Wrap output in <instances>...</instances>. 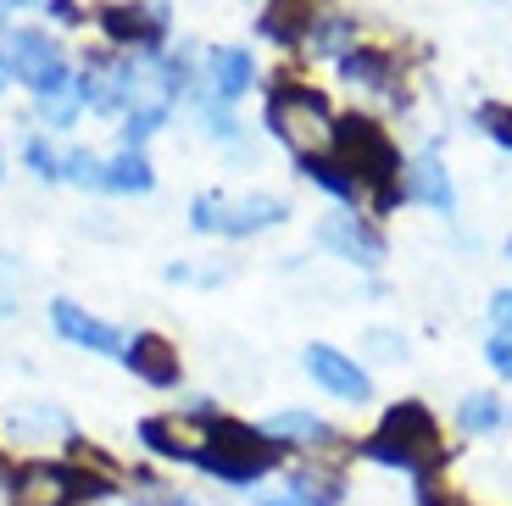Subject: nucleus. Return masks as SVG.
<instances>
[{"label":"nucleus","mask_w":512,"mask_h":506,"mask_svg":"<svg viewBox=\"0 0 512 506\" xmlns=\"http://www.w3.org/2000/svg\"><path fill=\"white\" fill-rule=\"evenodd\" d=\"M334 167L351 178L362 190V201H368V212H396L401 201H407V184H401V151L390 145V134H384L373 117H340L334 123Z\"/></svg>","instance_id":"obj_1"},{"label":"nucleus","mask_w":512,"mask_h":506,"mask_svg":"<svg viewBox=\"0 0 512 506\" xmlns=\"http://www.w3.org/2000/svg\"><path fill=\"white\" fill-rule=\"evenodd\" d=\"M357 456L384 462V468H396V473H412V479H429L446 462V440H440V423L423 401H396L384 412L379 429L357 445Z\"/></svg>","instance_id":"obj_2"},{"label":"nucleus","mask_w":512,"mask_h":506,"mask_svg":"<svg viewBox=\"0 0 512 506\" xmlns=\"http://www.w3.org/2000/svg\"><path fill=\"white\" fill-rule=\"evenodd\" d=\"M279 456H284L279 440H268L262 429H251V423H240V418L212 412V418H206V445L195 451V468H201L206 479L245 490V484H256Z\"/></svg>","instance_id":"obj_3"},{"label":"nucleus","mask_w":512,"mask_h":506,"mask_svg":"<svg viewBox=\"0 0 512 506\" xmlns=\"http://www.w3.org/2000/svg\"><path fill=\"white\" fill-rule=\"evenodd\" d=\"M268 128L290 145L295 156H323L334 151V112L318 89L295 84V78H273L268 89Z\"/></svg>","instance_id":"obj_4"},{"label":"nucleus","mask_w":512,"mask_h":506,"mask_svg":"<svg viewBox=\"0 0 512 506\" xmlns=\"http://www.w3.org/2000/svg\"><path fill=\"white\" fill-rule=\"evenodd\" d=\"M106 495H112V484L78 462H28L12 473V506H90Z\"/></svg>","instance_id":"obj_5"},{"label":"nucleus","mask_w":512,"mask_h":506,"mask_svg":"<svg viewBox=\"0 0 512 506\" xmlns=\"http://www.w3.org/2000/svg\"><path fill=\"white\" fill-rule=\"evenodd\" d=\"M6 62H12V73L34 89V101H62V95H73V73H67L62 39H51L45 28H17L12 45H6Z\"/></svg>","instance_id":"obj_6"},{"label":"nucleus","mask_w":512,"mask_h":506,"mask_svg":"<svg viewBox=\"0 0 512 506\" xmlns=\"http://www.w3.org/2000/svg\"><path fill=\"white\" fill-rule=\"evenodd\" d=\"M290 201L284 195H251V201H223V195H195L190 201V228L195 234H223V240H245V234H262V228L284 223Z\"/></svg>","instance_id":"obj_7"},{"label":"nucleus","mask_w":512,"mask_h":506,"mask_svg":"<svg viewBox=\"0 0 512 506\" xmlns=\"http://www.w3.org/2000/svg\"><path fill=\"white\" fill-rule=\"evenodd\" d=\"M167 6L162 0H151V6H128V0H112V6H101V34L112 39V45H123V51H140V56H156L167 39Z\"/></svg>","instance_id":"obj_8"},{"label":"nucleus","mask_w":512,"mask_h":506,"mask_svg":"<svg viewBox=\"0 0 512 506\" xmlns=\"http://www.w3.org/2000/svg\"><path fill=\"white\" fill-rule=\"evenodd\" d=\"M51 323H56V334H62L67 345H78V351H95V356H123V345H128L117 323L84 312L78 301H51Z\"/></svg>","instance_id":"obj_9"},{"label":"nucleus","mask_w":512,"mask_h":506,"mask_svg":"<svg viewBox=\"0 0 512 506\" xmlns=\"http://www.w3.org/2000/svg\"><path fill=\"white\" fill-rule=\"evenodd\" d=\"M307 373H312V384L318 390H329V395H340V401H368L373 395V384H368V373H362L357 362H351L346 351H334V345H307Z\"/></svg>","instance_id":"obj_10"},{"label":"nucleus","mask_w":512,"mask_h":506,"mask_svg":"<svg viewBox=\"0 0 512 506\" xmlns=\"http://www.w3.org/2000/svg\"><path fill=\"white\" fill-rule=\"evenodd\" d=\"M123 367L140 384H151V390H173V384H179V351H173V340H162V334H134V340L123 345Z\"/></svg>","instance_id":"obj_11"},{"label":"nucleus","mask_w":512,"mask_h":506,"mask_svg":"<svg viewBox=\"0 0 512 506\" xmlns=\"http://www.w3.org/2000/svg\"><path fill=\"white\" fill-rule=\"evenodd\" d=\"M318 245L340 251L346 262H357V267H379L384 262L379 228H368L362 217H323V223H318Z\"/></svg>","instance_id":"obj_12"},{"label":"nucleus","mask_w":512,"mask_h":506,"mask_svg":"<svg viewBox=\"0 0 512 506\" xmlns=\"http://www.w3.org/2000/svg\"><path fill=\"white\" fill-rule=\"evenodd\" d=\"M6 434H12L17 445H39L45 434H56V440H73V418H67L62 406L51 401H23V406H6Z\"/></svg>","instance_id":"obj_13"},{"label":"nucleus","mask_w":512,"mask_h":506,"mask_svg":"<svg viewBox=\"0 0 512 506\" xmlns=\"http://www.w3.org/2000/svg\"><path fill=\"white\" fill-rule=\"evenodd\" d=\"M206 84H212V101H240L245 89L256 84V56L240 51V45H218L206 51Z\"/></svg>","instance_id":"obj_14"},{"label":"nucleus","mask_w":512,"mask_h":506,"mask_svg":"<svg viewBox=\"0 0 512 506\" xmlns=\"http://www.w3.org/2000/svg\"><path fill=\"white\" fill-rule=\"evenodd\" d=\"M401 184H407V201H423V206H435V212H451V206H457V190H451L446 167H440L435 156H418Z\"/></svg>","instance_id":"obj_15"},{"label":"nucleus","mask_w":512,"mask_h":506,"mask_svg":"<svg viewBox=\"0 0 512 506\" xmlns=\"http://www.w3.org/2000/svg\"><path fill=\"white\" fill-rule=\"evenodd\" d=\"M307 34H312V0H268L262 39H273V45H301Z\"/></svg>","instance_id":"obj_16"},{"label":"nucleus","mask_w":512,"mask_h":506,"mask_svg":"<svg viewBox=\"0 0 512 506\" xmlns=\"http://www.w3.org/2000/svg\"><path fill=\"white\" fill-rule=\"evenodd\" d=\"M340 78H346V84H362V89H396V62L384 51H373V45H351V51L340 56Z\"/></svg>","instance_id":"obj_17"},{"label":"nucleus","mask_w":512,"mask_h":506,"mask_svg":"<svg viewBox=\"0 0 512 506\" xmlns=\"http://www.w3.org/2000/svg\"><path fill=\"white\" fill-rule=\"evenodd\" d=\"M156 184L145 151H117L112 162H101V190L106 195H145Z\"/></svg>","instance_id":"obj_18"},{"label":"nucleus","mask_w":512,"mask_h":506,"mask_svg":"<svg viewBox=\"0 0 512 506\" xmlns=\"http://www.w3.org/2000/svg\"><path fill=\"white\" fill-rule=\"evenodd\" d=\"M262 434L279 440V445H329V440H340V434H334L323 418H312V412H279V418L262 423Z\"/></svg>","instance_id":"obj_19"},{"label":"nucleus","mask_w":512,"mask_h":506,"mask_svg":"<svg viewBox=\"0 0 512 506\" xmlns=\"http://www.w3.org/2000/svg\"><path fill=\"white\" fill-rule=\"evenodd\" d=\"M295 167H301V178H312V184H318L323 195H334V201H346V206H357V201H362V190L351 184L346 173H340V167L329 162V156H295Z\"/></svg>","instance_id":"obj_20"},{"label":"nucleus","mask_w":512,"mask_h":506,"mask_svg":"<svg viewBox=\"0 0 512 506\" xmlns=\"http://www.w3.org/2000/svg\"><path fill=\"white\" fill-rule=\"evenodd\" d=\"M457 423L468 434H496L501 423H507V406H501V395H468V401L457 406Z\"/></svg>","instance_id":"obj_21"},{"label":"nucleus","mask_w":512,"mask_h":506,"mask_svg":"<svg viewBox=\"0 0 512 506\" xmlns=\"http://www.w3.org/2000/svg\"><path fill=\"white\" fill-rule=\"evenodd\" d=\"M101 162L106 156H95V151H67L62 156V178H73L78 190H101Z\"/></svg>","instance_id":"obj_22"},{"label":"nucleus","mask_w":512,"mask_h":506,"mask_svg":"<svg viewBox=\"0 0 512 506\" xmlns=\"http://www.w3.org/2000/svg\"><path fill=\"white\" fill-rule=\"evenodd\" d=\"M307 45H312L318 56H346V51H351V23H340V17H334V23H318V28L307 34Z\"/></svg>","instance_id":"obj_23"},{"label":"nucleus","mask_w":512,"mask_h":506,"mask_svg":"<svg viewBox=\"0 0 512 506\" xmlns=\"http://www.w3.org/2000/svg\"><path fill=\"white\" fill-rule=\"evenodd\" d=\"M23 156H28V173H34V178H45V184L62 178V156L51 151V140H39V134H34V140L23 145Z\"/></svg>","instance_id":"obj_24"},{"label":"nucleus","mask_w":512,"mask_h":506,"mask_svg":"<svg viewBox=\"0 0 512 506\" xmlns=\"http://www.w3.org/2000/svg\"><path fill=\"white\" fill-rule=\"evenodd\" d=\"M479 128H485L496 145H507V151H512V106L485 101V106H479Z\"/></svg>","instance_id":"obj_25"},{"label":"nucleus","mask_w":512,"mask_h":506,"mask_svg":"<svg viewBox=\"0 0 512 506\" xmlns=\"http://www.w3.org/2000/svg\"><path fill=\"white\" fill-rule=\"evenodd\" d=\"M368 345H373V356H379V362H401V356H407V340H401V334H390V329H373Z\"/></svg>","instance_id":"obj_26"},{"label":"nucleus","mask_w":512,"mask_h":506,"mask_svg":"<svg viewBox=\"0 0 512 506\" xmlns=\"http://www.w3.org/2000/svg\"><path fill=\"white\" fill-rule=\"evenodd\" d=\"M39 117H45L51 128H67V123L78 117V95H62V101H39Z\"/></svg>","instance_id":"obj_27"},{"label":"nucleus","mask_w":512,"mask_h":506,"mask_svg":"<svg viewBox=\"0 0 512 506\" xmlns=\"http://www.w3.org/2000/svg\"><path fill=\"white\" fill-rule=\"evenodd\" d=\"M490 323H496L501 340H512V290H496V295H490Z\"/></svg>","instance_id":"obj_28"},{"label":"nucleus","mask_w":512,"mask_h":506,"mask_svg":"<svg viewBox=\"0 0 512 506\" xmlns=\"http://www.w3.org/2000/svg\"><path fill=\"white\" fill-rule=\"evenodd\" d=\"M485 362L496 367L501 379H512V340H501V334H490V340H485Z\"/></svg>","instance_id":"obj_29"},{"label":"nucleus","mask_w":512,"mask_h":506,"mask_svg":"<svg viewBox=\"0 0 512 506\" xmlns=\"http://www.w3.org/2000/svg\"><path fill=\"white\" fill-rule=\"evenodd\" d=\"M206 134H218V140H234V134H240V128H234V117H229V106H223V101H212V106H206Z\"/></svg>","instance_id":"obj_30"},{"label":"nucleus","mask_w":512,"mask_h":506,"mask_svg":"<svg viewBox=\"0 0 512 506\" xmlns=\"http://www.w3.org/2000/svg\"><path fill=\"white\" fill-rule=\"evenodd\" d=\"M28 6H39V0H0V28L12 23L17 12H28Z\"/></svg>","instance_id":"obj_31"},{"label":"nucleus","mask_w":512,"mask_h":506,"mask_svg":"<svg viewBox=\"0 0 512 506\" xmlns=\"http://www.w3.org/2000/svg\"><path fill=\"white\" fill-rule=\"evenodd\" d=\"M51 12L62 17V23H84V12H78L73 0H51Z\"/></svg>","instance_id":"obj_32"},{"label":"nucleus","mask_w":512,"mask_h":506,"mask_svg":"<svg viewBox=\"0 0 512 506\" xmlns=\"http://www.w3.org/2000/svg\"><path fill=\"white\" fill-rule=\"evenodd\" d=\"M262 506H301V501H295L290 490H279V495H268V501H262Z\"/></svg>","instance_id":"obj_33"},{"label":"nucleus","mask_w":512,"mask_h":506,"mask_svg":"<svg viewBox=\"0 0 512 506\" xmlns=\"http://www.w3.org/2000/svg\"><path fill=\"white\" fill-rule=\"evenodd\" d=\"M6 78H12V62H6V51H0V89H6Z\"/></svg>","instance_id":"obj_34"},{"label":"nucleus","mask_w":512,"mask_h":506,"mask_svg":"<svg viewBox=\"0 0 512 506\" xmlns=\"http://www.w3.org/2000/svg\"><path fill=\"white\" fill-rule=\"evenodd\" d=\"M167 506H195V501H190V495H173V501H167Z\"/></svg>","instance_id":"obj_35"},{"label":"nucleus","mask_w":512,"mask_h":506,"mask_svg":"<svg viewBox=\"0 0 512 506\" xmlns=\"http://www.w3.org/2000/svg\"><path fill=\"white\" fill-rule=\"evenodd\" d=\"M507 251H512V245H507Z\"/></svg>","instance_id":"obj_36"}]
</instances>
